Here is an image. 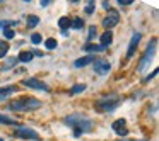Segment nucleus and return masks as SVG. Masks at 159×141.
<instances>
[{
    "instance_id": "f257e3e1",
    "label": "nucleus",
    "mask_w": 159,
    "mask_h": 141,
    "mask_svg": "<svg viewBox=\"0 0 159 141\" xmlns=\"http://www.w3.org/2000/svg\"><path fill=\"white\" fill-rule=\"evenodd\" d=\"M63 122L69 124L70 127H74V134H75V136H80L82 133H89V131L93 129V121L80 112L67 116L65 119H63Z\"/></svg>"
},
{
    "instance_id": "f03ea898",
    "label": "nucleus",
    "mask_w": 159,
    "mask_h": 141,
    "mask_svg": "<svg viewBox=\"0 0 159 141\" xmlns=\"http://www.w3.org/2000/svg\"><path fill=\"white\" fill-rule=\"evenodd\" d=\"M41 107V102L34 97H22V99L12 100L7 104L9 110H19V112H28V110H34Z\"/></svg>"
},
{
    "instance_id": "7ed1b4c3",
    "label": "nucleus",
    "mask_w": 159,
    "mask_h": 141,
    "mask_svg": "<svg viewBox=\"0 0 159 141\" xmlns=\"http://www.w3.org/2000/svg\"><path fill=\"white\" fill-rule=\"evenodd\" d=\"M120 104H121L120 95H116V93H111V95H104V97H101V99H98L96 104H94V107H96L98 112L106 114V112L115 110L118 106H120Z\"/></svg>"
},
{
    "instance_id": "20e7f679",
    "label": "nucleus",
    "mask_w": 159,
    "mask_h": 141,
    "mask_svg": "<svg viewBox=\"0 0 159 141\" xmlns=\"http://www.w3.org/2000/svg\"><path fill=\"white\" fill-rule=\"evenodd\" d=\"M156 48H157V39L154 38L151 43H149L145 53L142 55V60H140V63H139V70H144L145 66H147L149 63L152 61V56H154V53H156Z\"/></svg>"
},
{
    "instance_id": "39448f33",
    "label": "nucleus",
    "mask_w": 159,
    "mask_h": 141,
    "mask_svg": "<svg viewBox=\"0 0 159 141\" xmlns=\"http://www.w3.org/2000/svg\"><path fill=\"white\" fill-rule=\"evenodd\" d=\"M118 22H120V14H118L116 10H111V9H110L108 15L103 19V26L108 29V31H110V29H113L115 26L118 24Z\"/></svg>"
},
{
    "instance_id": "423d86ee",
    "label": "nucleus",
    "mask_w": 159,
    "mask_h": 141,
    "mask_svg": "<svg viewBox=\"0 0 159 141\" xmlns=\"http://www.w3.org/2000/svg\"><path fill=\"white\" fill-rule=\"evenodd\" d=\"M14 134H16V136H19V138H24V139H33V141H38L39 139L38 133H36L34 129H29V127H17Z\"/></svg>"
},
{
    "instance_id": "0eeeda50",
    "label": "nucleus",
    "mask_w": 159,
    "mask_h": 141,
    "mask_svg": "<svg viewBox=\"0 0 159 141\" xmlns=\"http://www.w3.org/2000/svg\"><path fill=\"white\" fill-rule=\"evenodd\" d=\"M22 85H26V87H29V89H34V90H45V92H48L50 90V87L46 85L45 82H41V80H38V78H26L24 82H22Z\"/></svg>"
},
{
    "instance_id": "6e6552de",
    "label": "nucleus",
    "mask_w": 159,
    "mask_h": 141,
    "mask_svg": "<svg viewBox=\"0 0 159 141\" xmlns=\"http://www.w3.org/2000/svg\"><path fill=\"white\" fill-rule=\"evenodd\" d=\"M140 39H142V34H140V32H134V34H132V39H130V43H128L127 60H130L132 56H134V53H135V49H137V46H139V43H140Z\"/></svg>"
},
{
    "instance_id": "1a4fd4ad",
    "label": "nucleus",
    "mask_w": 159,
    "mask_h": 141,
    "mask_svg": "<svg viewBox=\"0 0 159 141\" xmlns=\"http://www.w3.org/2000/svg\"><path fill=\"white\" fill-rule=\"evenodd\" d=\"M111 127H113V131L118 134V136H121V138L127 136V134H128V129H127V121H125V119H116L113 124H111Z\"/></svg>"
},
{
    "instance_id": "9d476101",
    "label": "nucleus",
    "mask_w": 159,
    "mask_h": 141,
    "mask_svg": "<svg viewBox=\"0 0 159 141\" xmlns=\"http://www.w3.org/2000/svg\"><path fill=\"white\" fill-rule=\"evenodd\" d=\"M110 61H106V60H96L94 61V72L98 73V75H106L108 72H110Z\"/></svg>"
},
{
    "instance_id": "9b49d317",
    "label": "nucleus",
    "mask_w": 159,
    "mask_h": 141,
    "mask_svg": "<svg viewBox=\"0 0 159 141\" xmlns=\"http://www.w3.org/2000/svg\"><path fill=\"white\" fill-rule=\"evenodd\" d=\"M93 61H96V56H93V55H87V56H84V58H79V60H75V63H74V66H75V68H80V66H87L89 63H93Z\"/></svg>"
},
{
    "instance_id": "f8f14e48",
    "label": "nucleus",
    "mask_w": 159,
    "mask_h": 141,
    "mask_svg": "<svg viewBox=\"0 0 159 141\" xmlns=\"http://www.w3.org/2000/svg\"><path fill=\"white\" fill-rule=\"evenodd\" d=\"M111 41H113V34H111V31H106V32L101 34V46H103L104 49L111 44Z\"/></svg>"
},
{
    "instance_id": "ddd939ff",
    "label": "nucleus",
    "mask_w": 159,
    "mask_h": 141,
    "mask_svg": "<svg viewBox=\"0 0 159 141\" xmlns=\"http://www.w3.org/2000/svg\"><path fill=\"white\" fill-rule=\"evenodd\" d=\"M17 90V87L11 85V87H4V89H0V99H7L11 93H14Z\"/></svg>"
},
{
    "instance_id": "4468645a",
    "label": "nucleus",
    "mask_w": 159,
    "mask_h": 141,
    "mask_svg": "<svg viewBox=\"0 0 159 141\" xmlns=\"http://www.w3.org/2000/svg\"><path fill=\"white\" fill-rule=\"evenodd\" d=\"M33 53L31 51H21L19 53V56H17V61H22V63H29L33 60Z\"/></svg>"
},
{
    "instance_id": "2eb2a0df",
    "label": "nucleus",
    "mask_w": 159,
    "mask_h": 141,
    "mask_svg": "<svg viewBox=\"0 0 159 141\" xmlns=\"http://www.w3.org/2000/svg\"><path fill=\"white\" fill-rule=\"evenodd\" d=\"M84 49H86L87 53H101V51H104V48L101 44H86Z\"/></svg>"
},
{
    "instance_id": "dca6fc26",
    "label": "nucleus",
    "mask_w": 159,
    "mask_h": 141,
    "mask_svg": "<svg viewBox=\"0 0 159 141\" xmlns=\"http://www.w3.org/2000/svg\"><path fill=\"white\" fill-rule=\"evenodd\" d=\"M70 26H72V21H70L69 17H60V21H58V27H60V29H63V31H69Z\"/></svg>"
},
{
    "instance_id": "f3484780",
    "label": "nucleus",
    "mask_w": 159,
    "mask_h": 141,
    "mask_svg": "<svg viewBox=\"0 0 159 141\" xmlns=\"http://www.w3.org/2000/svg\"><path fill=\"white\" fill-rule=\"evenodd\" d=\"M26 22H28V27H36L38 22H39V17H36V15H28Z\"/></svg>"
},
{
    "instance_id": "a211bd4d",
    "label": "nucleus",
    "mask_w": 159,
    "mask_h": 141,
    "mask_svg": "<svg viewBox=\"0 0 159 141\" xmlns=\"http://www.w3.org/2000/svg\"><path fill=\"white\" fill-rule=\"evenodd\" d=\"M0 124H17V121H14L12 117H9V116H4V114H0Z\"/></svg>"
},
{
    "instance_id": "6ab92c4d",
    "label": "nucleus",
    "mask_w": 159,
    "mask_h": 141,
    "mask_svg": "<svg viewBox=\"0 0 159 141\" xmlns=\"http://www.w3.org/2000/svg\"><path fill=\"white\" fill-rule=\"evenodd\" d=\"M14 26H17V21H0V27L2 29H11Z\"/></svg>"
},
{
    "instance_id": "aec40b11",
    "label": "nucleus",
    "mask_w": 159,
    "mask_h": 141,
    "mask_svg": "<svg viewBox=\"0 0 159 141\" xmlns=\"http://www.w3.org/2000/svg\"><path fill=\"white\" fill-rule=\"evenodd\" d=\"M70 27H74V29H82L84 27V21H82V17H75L72 21V26Z\"/></svg>"
},
{
    "instance_id": "412c9836",
    "label": "nucleus",
    "mask_w": 159,
    "mask_h": 141,
    "mask_svg": "<svg viewBox=\"0 0 159 141\" xmlns=\"http://www.w3.org/2000/svg\"><path fill=\"white\" fill-rule=\"evenodd\" d=\"M84 90H86V85H84V83H77V85L72 87L70 93H74V95H75V93H80V92H84Z\"/></svg>"
},
{
    "instance_id": "4be33fe9",
    "label": "nucleus",
    "mask_w": 159,
    "mask_h": 141,
    "mask_svg": "<svg viewBox=\"0 0 159 141\" xmlns=\"http://www.w3.org/2000/svg\"><path fill=\"white\" fill-rule=\"evenodd\" d=\"M9 51V44L5 41H0V58H4Z\"/></svg>"
},
{
    "instance_id": "5701e85b",
    "label": "nucleus",
    "mask_w": 159,
    "mask_h": 141,
    "mask_svg": "<svg viewBox=\"0 0 159 141\" xmlns=\"http://www.w3.org/2000/svg\"><path fill=\"white\" fill-rule=\"evenodd\" d=\"M45 44H46V48H48V49H55L57 46H58V43H57V39L50 38V39H46V41H45Z\"/></svg>"
},
{
    "instance_id": "b1692460",
    "label": "nucleus",
    "mask_w": 159,
    "mask_h": 141,
    "mask_svg": "<svg viewBox=\"0 0 159 141\" xmlns=\"http://www.w3.org/2000/svg\"><path fill=\"white\" fill-rule=\"evenodd\" d=\"M96 31H98L96 26H91V27H89V34H87V41H93V39L96 38Z\"/></svg>"
},
{
    "instance_id": "393cba45",
    "label": "nucleus",
    "mask_w": 159,
    "mask_h": 141,
    "mask_svg": "<svg viewBox=\"0 0 159 141\" xmlns=\"http://www.w3.org/2000/svg\"><path fill=\"white\" fill-rule=\"evenodd\" d=\"M94 7H96V4H94L93 0H91V2H87V5H86V14H93V12H94Z\"/></svg>"
},
{
    "instance_id": "a878e982",
    "label": "nucleus",
    "mask_w": 159,
    "mask_h": 141,
    "mask_svg": "<svg viewBox=\"0 0 159 141\" xmlns=\"http://www.w3.org/2000/svg\"><path fill=\"white\" fill-rule=\"evenodd\" d=\"M16 63H17V58H12V60H9V61L5 63L4 70H9V68H12V66H16Z\"/></svg>"
},
{
    "instance_id": "bb28decb",
    "label": "nucleus",
    "mask_w": 159,
    "mask_h": 141,
    "mask_svg": "<svg viewBox=\"0 0 159 141\" xmlns=\"http://www.w3.org/2000/svg\"><path fill=\"white\" fill-rule=\"evenodd\" d=\"M4 36L7 39H12L16 36V31H12V29H4Z\"/></svg>"
},
{
    "instance_id": "cd10ccee",
    "label": "nucleus",
    "mask_w": 159,
    "mask_h": 141,
    "mask_svg": "<svg viewBox=\"0 0 159 141\" xmlns=\"http://www.w3.org/2000/svg\"><path fill=\"white\" fill-rule=\"evenodd\" d=\"M31 41L34 43V44H39V43H41V36H39V34H33L31 36Z\"/></svg>"
},
{
    "instance_id": "c85d7f7f",
    "label": "nucleus",
    "mask_w": 159,
    "mask_h": 141,
    "mask_svg": "<svg viewBox=\"0 0 159 141\" xmlns=\"http://www.w3.org/2000/svg\"><path fill=\"white\" fill-rule=\"evenodd\" d=\"M156 75H157V70H154V72H152L151 75H147V77H145V78H144V82H149V80H151V78H154Z\"/></svg>"
},
{
    "instance_id": "c756f323",
    "label": "nucleus",
    "mask_w": 159,
    "mask_h": 141,
    "mask_svg": "<svg viewBox=\"0 0 159 141\" xmlns=\"http://www.w3.org/2000/svg\"><path fill=\"white\" fill-rule=\"evenodd\" d=\"M118 4L120 5H132L134 4V0H118Z\"/></svg>"
},
{
    "instance_id": "7c9ffc66",
    "label": "nucleus",
    "mask_w": 159,
    "mask_h": 141,
    "mask_svg": "<svg viewBox=\"0 0 159 141\" xmlns=\"http://www.w3.org/2000/svg\"><path fill=\"white\" fill-rule=\"evenodd\" d=\"M101 4H103V7L106 9V10H110V2H101Z\"/></svg>"
},
{
    "instance_id": "2f4dec72",
    "label": "nucleus",
    "mask_w": 159,
    "mask_h": 141,
    "mask_svg": "<svg viewBox=\"0 0 159 141\" xmlns=\"http://www.w3.org/2000/svg\"><path fill=\"white\" fill-rule=\"evenodd\" d=\"M50 4H52L50 0H43V2H41V5H43V7H46V5H50Z\"/></svg>"
},
{
    "instance_id": "473e14b6",
    "label": "nucleus",
    "mask_w": 159,
    "mask_h": 141,
    "mask_svg": "<svg viewBox=\"0 0 159 141\" xmlns=\"http://www.w3.org/2000/svg\"><path fill=\"white\" fill-rule=\"evenodd\" d=\"M121 141H123V139H121ZM135 141V139H134ZM137 141H147V139H137Z\"/></svg>"
},
{
    "instance_id": "72a5a7b5",
    "label": "nucleus",
    "mask_w": 159,
    "mask_h": 141,
    "mask_svg": "<svg viewBox=\"0 0 159 141\" xmlns=\"http://www.w3.org/2000/svg\"><path fill=\"white\" fill-rule=\"evenodd\" d=\"M0 141H4V139H2V138H0Z\"/></svg>"
}]
</instances>
